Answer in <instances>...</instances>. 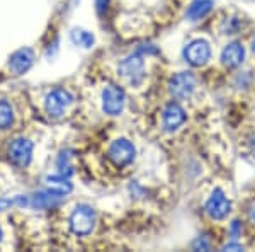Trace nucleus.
I'll list each match as a JSON object with an SVG mask.
<instances>
[{"label":"nucleus","mask_w":255,"mask_h":252,"mask_svg":"<svg viewBox=\"0 0 255 252\" xmlns=\"http://www.w3.org/2000/svg\"><path fill=\"white\" fill-rule=\"evenodd\" d=\"M192 247H194L196 251H199V249L201 251H209V242H206L203 237H201V239H197L194 244H192Z\"/></svg>","instance_id":"obj_20"},{"label":"nucleus","mask_w":255,"mask_h":252,"mask_svg":"<svg viewBox=\"0 0 255 252\" xmlns=\"http://www.w3.org/2000/svg\"><path fill=\"white\" fill-rule=\"evenodd\" d=\"M223 251H244V247L240 244H226L223 247Z\"/></svg>","instance_id":"obj_21"},{"label":"nucleus","mask_w":255,"mask_h":252,"mask_svg":"<svg viewBox=\"0 0 255 252\" xmlns=\"http://www.w3.org/2000/svg\"><path fill=\"white\" fill-rule=\"evenodd\" d=\"M96 225V212L89 205H79L70 215V229L75 235H89Z\"/></svg>","instance_id":"obj_1"},{"label":"nucleus","mask_w":255,"mask_h":252,"mask_svg":"<svg viewBox=\"0 0 255 252\" xmlns=\"http://www.w3.org/2000/svg\"><path fill=\"white\" fill-rule=\"evenodd\" d=\"M73 96L65 89H55L46 96L44 101V109L51 118H60L65 113V109L72 104Z\"/></svg>","instance_id":"obj_8"},{"label":"nucleus","mask_w":255,"mask_h":252,"mask_svg":"<svg viewBox=\"0 0 255 252\" xmlns=\"http://www.w3.org/2000/svg\"><path fill=\"white\" fill-rule=\"evenodd\" d=\"M186 119H187V114L182 106L177 104V102H168L167 107L163 109V116H162L163 130H165L167 133H174V131H177L186 123Z\"/></svg>","instance_id":"obj_10"},{"label":"nucleus","mask_w":255,"mask_h":252,"mask_svg":"<svg viewBox=\"0 0 255 252\" xmlns=\"http://www.w3.org/2000/svg\"><path fill=\"white\" fill-rule=\"evenodd\" d=\"M26 206L27 205V198L24 196H14V198H3V200H0V212H3V210H9L10 206Z\"/></svg>","instance_id":"obj_19"},{"label":"nucleus","mask_w":255,"mask_h":252,"mask_svg":"<svg viewBox=\"0 0 255 252\" xmlns=\"http://www.w3.org/2000/svg\"><path fill=\"white\" fill-rule=\"evenodd\" d=\"M70 38H72V43L75 46H82V48H92L94 43H96V38H94L92 32L80 29V27H75L70 32Z\"/></svg>","instance_id":"obj_15"},{"label":"nucleus","mask_w":255,"mask_h":252,"mask_svg":"<svg viewBox=\"0 0 255 252\" xmlns=\"http://www.w3.org/2000/svg\"><path fill=\"white\" fill-rule=\"evenodd\" d=\"M56 165H58L61 176L68 177V176L73 174V167H72V164H70V155L67 154V152H61L60 157H58V162H56Z\"/></svg>","instance_id":"obj_18"},{"label":"nucleus","mask_w":255,"mask_h":252,"mask_svg":"<svg viewBox=\"0 0 255 252\" xmlns=\"http://www.w3.org/2000/svg\"><path fill=\"white\" fill-rule=\"evenodd\" d=\"M184 58L192 67H204L211 58V46L206 39H192L191 43L184 48Z\"/></svg>","instance_id":"obj_6"},{"label":"nucleus","mask_w":255,"mask_h":252,"mask_svg":"<svg viewBox=\"0 0 255 252\" xmlns=\"http://www.w3.org/2000/svg\"><path fill=\"white\" fill-rule=\"evenodd\" d=\"M126 104V94L119 85L109 84L102 90V111L109 116H118L123 113Z\"/></svg>","instance_id":"obj_2"},{"label":"nucleus","mask_w":255,"mask_h":252,"mask_svg":"<svg viewBox=\"0 0 255 252\" xmlns=\"http://www.w3.org/2000/svg\"><path fill=\"white\" fill-rule=\"evenodd\" d=\"M240 230H242L240 229V222L235 220V222L232 223V234H233V237H237V235L240 234Z\"/></svg>","instance_id":"obj_23"},{"label":"nucleus","mask_w":255,"mask_h":252,"mask_svg":"<svg viewBox=\"0 0 255 252\" xmlns=\"http://www.w3.org/2000/svg\"><path fill=\"white\" fill-rule=\"evenodd\" d=\"M168 90L175 99H189L196 90V77L191 72H179L168 82Z\"/></svg>","instance_id":"obj_7"},{"label":"nucleus","mask_w":255,"mask_h":252,"mask_svg":"<svg viewBox=\"0 0 255 252\" xmlns=\"http://www.w3.org/2000/svg\"><path fill=\"white\" fill-rule=\"evenodd\" d=\"M119 73L123 78H126L129 84L139 85L145 77V61H143L139 53L129 55L128 58H125L119 63Z\"/></svg>","instance_id":"obj_4"},{"label":"nucleus","mask_w":255,"mask_h":252,"mask_svg":"<svg viewBox=\"0 0 255 252\" xmlns=\"http://www.w3.org/2000/svg\"><path fill=\"white\" fill-rule=\"evenodd\" d=\"M204 212L211 220H225L232 212V201L221 189H215L204 205Z\"/></svg>","instance_id":"obj_5"},{"label":"nucleus","mask_w":255,"mask_h":252,"mask_svg":"<svg viewBox=\"0 0 255 252\" xmlns=\"http://www.w3.org/2000/svg\"><path fill=\"white\" fill-rule=\"evenodd\" d=\"M32 61H34V53L29 48H20L9 60V68L12 73L15 75H22L27 70L32 67Z\"/></svg>","instance_id":"obj_11"},{"label":"nucleus","mask_w":255,"mask_h":252,"mask_svg":"<svg viewBox=\"0 0 255 252\" xmlns=\"http://www.w3.org/2000/svg\"><path fill=\"white\" fill-rule=\"evenodd\" d=\"M108 3H109V0H96L97 10H99V12L106 10V7H108Z\"/></svg>","instance_id":"obj_22"},{"label":"nucleus","mask_w":255,"mask_h":252,"mask_svg":"<svg viewBox=\"0 0 255 252\" xmlns=\"http://www.w3.org/2000/svg\"><path fill=\"white\" fill-rule=\"evenodd\" d=\"M14 123V109L7 101H0V130H7Z\"/></svg>","instance_id":"obj_17"},{"label":"nucleus","mask_w":255,"mask_h":252,"mask_svg":"<svg viewBox=\"0 0 255 252\" xmlns=\"http://www.w3.org/2000/svg\"><path fill=\"white\" fill-rule=\"evenodd\" d=\"M134 145L126 138H118L109 145L108 157L116 167H126L134 160Z\"/></svg>","instance_id":"obj_3"},{"label":"nucleus","mask_w":255,"mask_h":252,"mask_svg":"<svg viewBox=\"0 0 255 252\" xmlns=\"http://www.w3.org/2000/svg\"><path fill=\"white\" fill-rule=\"evenodd\" d=\"M252 49H254V53H255V38L252 39Z\"/></svg>","instance_id":"obj_24"},{"label":"nucleus","mask_w":255,"mask_h":252,"mask_svg":"<svg viewBox=\"0 0 255 252\" xmlns=\"http://www.w3.org/2000/svg\"><path fill=\"white\" fill-rule=\"evenodd\" d=\"M245 60V48L242 43L238 41H233V43L226 44L221 51V63L228 68H235V67H240Z\"/></svg>","instance_id":"obj_12"},{"label":"nucleus","mask_w":255,"mask_h":252,"mask_svg":"<svg viewBox=\"0 0 255 252\" xmlns=\"http://www.w3.org/2000/svg\"><path fill=\"white\" fill-rule=\"evenodd\" d=\"M44 184H46V189L58 196H67L73 191V184L70 183L65 176H48L44 177Z\"/></svg>","instance_id":"obj_13"},{"label":"nucleus","mask_w":255,"mask_h":252,"mask_svg":"<svg viewBox=\"0 0 255 252\" xmlns=\"http://www.w3.org/2000/svg\"><path fill=\"white\" fill-rule=\"evenodd\" d=\"M60 198L63 196H58V194L48 191V193H36L34 194V200H32V205L39 210H46V208H51V206L58 205L60 203Z\"/></svg>","instance_id":"obj_16"},{"label":"nucleus","mask_w":255,"mask_h":252,"mask_svg":"<svg viewBox=\"0 0 255 252\" xmlns=\"http://www.w3.org/2000/svg\"><path fill=\"white\" fill-rule=\"evenodd\" d=\"M215 7V0H192L191 5L186 12L189 20H199L206 17Z\"/></svg>","instance_id":"obj_14"},{"label":"nucleus","mask_w":255,"mask_h":252,"mask_svg":"<svg viewBox=\"0 0 255 252\" xmlns=\"http://www.w3.org/2000/svg\"><path fill=\"white\" fill-rule=\"evenodd\" d=\"M32 142L27 138H15L9 145V159L17 167H27L32 159Z\"/></svg>","instance_id":"obj_9"},{"label":"nucleus","mask_w":255,"mask_h":252,"mask_svg":"<svg viewBox=\"0 0 255 252\" xmlns=\"http://www.w3.org/2000/svg\"><path fill=\"white\" fill-rule=\"evenodd\" d=\"M0 241H2V229H0Z\"/></svg>","instance_id":"obj_25"}]
</instances>
